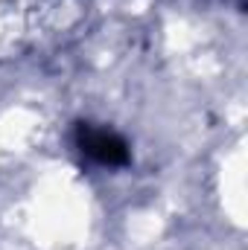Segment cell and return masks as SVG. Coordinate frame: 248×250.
<instances>
[{"label": "cell", "mask_w": 248, "mask_h": 250, "mask_svg": "<svg viewBox=\"0 0 248 250\" xmlns=\"http://www.w3.org/2000/svg\"><path fill=\"white\" fill-rule=\"evenodd\" d=\"M73 146L79 148L82 157H88L91 163L97 166H105V169H120L131 160V151H128V143L117 131L111 128H102L97 123H76L73 128Z\"/></svg>", "instance_id": "6da1fadb"}]
</instances>
